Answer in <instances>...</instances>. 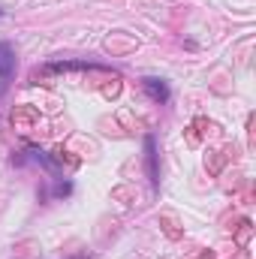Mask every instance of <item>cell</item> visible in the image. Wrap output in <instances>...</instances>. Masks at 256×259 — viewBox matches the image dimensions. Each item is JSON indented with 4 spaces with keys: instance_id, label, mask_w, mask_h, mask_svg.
<instances>
[{
    "instance_id": "obj_1",
    "label": "cell",
    "mask_w": 256,
    "mask_h": 259,
    "mask_svg": "<svg viewBox=\"0 0 256 259\" xmlns=\"http://www.w3.org/2000/svg\"><path fill=\"white\" fill-rule=\"evenodd\" d=\"M12 72H15V52L9 42H0V91L9 84Z\"/></svg>"
},
{
    "instance_id": "obj_3",
    "label": "cell",
    "mask_w": 256,
    "mask_h": 259,
    "mask_svg": "<svg viewBox=\"0 0 256 259\" xmlns=\"http://www.w3.org/2000/svg\"><path fill=\"white\" fill-rule=\"evenodd\" d=\"M145 145H148V166H151V181L157 184V181H160V175H157V157H154V139L148 136V139H145Z\"/></svg>"
},
{
    "instance_id": "obj_2",
    "label": "cell",
    "mask_w": 256,
    "mask_h": 259,
    "mask_svg": "<svg viewBox=\"0 0 256 259\" xmlns=\"http://www.w3.org/2000/svg\"><path fill=\"white\" fill-rule=\"evenodd\" d=\"M142 84H145V91H148V97H151L154 103H166V100H169V88H166V81H160V78H145Z\"/></svg>"
},
{
    "instance_id": "obj_4",
    "label": "cell",
    "mask_w": 256,
    "mask_h": 259,
    "mask_svg": "<svg viewBox=\"0 0 256 259\" xmlns=\"http://www.w3.org/2000/svg\"><path fill=\"white\" fill-rule=\"evenodd\" d=\"M78 259H88V256H78Z\"/></svg>"
}]
</instances>
